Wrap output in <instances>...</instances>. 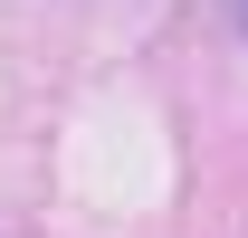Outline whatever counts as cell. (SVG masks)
I'll return each mask as SVG.
<instances>
[{
	"mask_svg": "<svg viewBox=\"0 0 248 238\" xmlns=\"http://www.w3.org/2000/svg\"><path fill=\"white\" fill-rule=\"evenodd\" d=\"M239 19H248V0H239Z\"/></svg>",
	"mask_w": 248,
	"mask_h": 238,
	"instance_id": "6da1fadb",
	"label": "cell"
}]
</instances>
